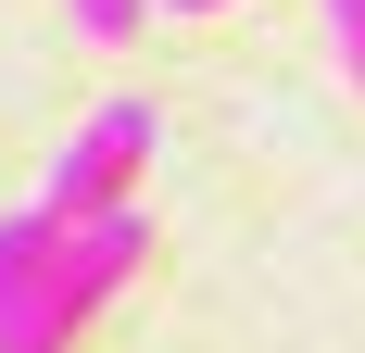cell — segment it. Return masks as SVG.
<instances>
[{"label": "cell", "instance_id": "cell-5", "mask_svg": "<svg viewBox=\"0 0 365 353\" xmlns=\"http://www.w3.org/2000/svg\"><path fill=\"white\" fill-rule=\"evenodd\" d=\"M328 51H340V76L365 89V0H328Z\"/></svg>", "mask_w": 365, "mask_h": 353}, {"label": "cell", "instance_id": "cell-4", "mask_svg": "<svg viewBox=\"0 0 365 353\" xmlns=\"http://www.w3.org/2000/svg\"><path fill=\"white\" fill-rule=\"evenodd\" d=\"M63 13H76V38H101V51H126V38H139V13H151V0H63Z\"/></svg>", "mask_w": 365, "mask_h": 353}, {"label": "cell", "instance_id": "cell-6", "mask_svg": "<svg viewBox=\"0 0 365 353\" xmlns=\"http://www.w3.org/2000/svg\"><path fill=\"white\" fill-rule=\"evenodd\" d=\"M151 13H227V0H151Z\"/></svg>", "mask_w": 365, "mask_h": 353}, {"label": "cell", "instance_id": "cell-3", "mask_svg": "<svg viewBox=\"0 0 365 353\" xmlns=\"http://www.w3.org/2000/svg\"><path fill=\"white\" fill-rule=\"evenodd\" d=\"M51 252H63V227H51V214H0V316H13V303H26L38 278H51Z\"/></svg>", "mask_w": 365, "mask_h": 353}, {"label": "cell", "instance_id": "cell-2", "mask_svg": "<svg viewBox=\"0 0 365 353\" xmlns=\"http://www.w3.org/2000/svg\"><path fill=\"white\" fill-rule=\"evenodd\" d=\"M139 265H151V202H113V214H88V227H63V252H51V316L88 328Z\"/></svg>", "mask_w": 365, "mask_h": 353}, {"label": "cell", "instance_id": "cell-1", "mask_svg": "<svg viewBox=\"0 0 365 353\" xmlns=\"http://www.w3.org/2000/svg\"><path fill=\"white\" fill-rule=\"evenodd\" d=\"M151 151H164V126H151L139 89H126V101H101V114H76V139L51 151V176H38V214H51V227H88V214L139 202Z\"/></svg>", "mask_w": 365, "mask_h": 353}]
</instances>
